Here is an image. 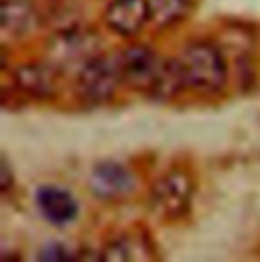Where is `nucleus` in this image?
<instances>
[{
	"mask_svg": "<svg viewBox=\"0 0 260 262\" xmlns=\"http://www.w3.org/2000/svg\"><path fill=\"white\" fill-rule=\"evenodd\" d=\"M100 53V37L83 25H67L55 31L47 43V57L61 71L75 69V73L92 57Z\"/></svg>",
	"mask_w": 260,
	"mask_h": 262,
	"instance_id": "nucleus-4",
	"label": "nucleus"
},
{
	"mask_svg": "<svg viewBox=\"0 0 260 262\" xmlns=\"http://www.w3.org/2000/svg\"><path fill=\"white\" fill-rule=\"evenodd\" d=\"M35 203L45 222L55 228H65L73 224L79 215L77 199L71 195V191L59 185H41L35 193Z\"/></svg>",
	"mask_w": 260,
	"mask_h": 262,
	"instance_id": "nucleus-10",
	"label": "nucleus"
},
{
	"mask_svg": "<svg viewBox=\"0 0 260 262\" xmlns=\"http://www.w3.org/2000/svg\"><path fill=\"white\" fill-rule=\"evenodd\" d=\"M90 189L102 201H124L136 191V177L118 161H102L92 169Z\"/></svg>",
	"mask_w": 260,
	"mask_h": 262,
	"instance_id": "nucleus-7",
	"label": "nucleus"
},
{
	"mask_svg": "<svg viewBox=\"0 0 260 262\" xmlns=\"http://www.w3.org/2000/svg\"><path fill=\"white\" fill-rule=\"evenodd\" d=\"M150 23L159 29H169L187 18L191 0H148Z\"/></svg>",
	"mask_w": 260,
	"mask_h": 262,
	"instance_id": "nucleus-12",
	"label": "nucleus"
},
{
	"mask_svg": "<svg viewBox=\"0 0 260 262\" xmlns=\"http://www.w3.org/2000/svg\"><path fill=\"white\" fill-rule=\"evenodd\" d=\"M124 85L118 55L98 53L75 73L73 92L85 106H102L116 98Z\"/></svg>",
	"mask_w": 260,
	"mask_h": 262,
	"instance_id": "nucleus-3",
	"label": "nucleus"
},
{
	"mask_svg": "<svg viewBox=\"0 0 260 262\" xmlns=\"http://www.w3.org/2000/svg\"><path fill=\"white\" fill-rule=\"evenodd\" d=\"M39 260H51V262H57V260H75V256L65 248L63 244H47L41 252H39Z\"/></svg>",
	"mask_w": 260,
	"mask_h": 262,
	"instance_id": "nucleus-13",
	"label": "nucleus"
},
{
	"mask_svg": "<svg viewBox=\"0 0 260 262\" xmlns=\"http://www.w3.org/2000/svg\"><path fill=\"white\" fill-rule=\"evenodd\" d=\"M43 27V12L35 0H2L0 29L4 37L14 41L27 39Z\"/></svg>",
	"mask_w": 260,
	"mask_h": 262,
	"instance_id": "nucleus-8",
	"label": "nucleus"
},
{
	"mask_svg": "<svg viewBox=\"0 0 260 262\" xmlns=\"http://www.w3.org/2000/svg\"><path fill=\"white\" fill-rule=\"evenodd\" d=\"M157 250L144 230H132L110 240L100 252V260H155Z\"/></svg>",
	"mask_w": 260,
	"mask_h": 262,
	"instance_id": "nucleus-11",
	"label": "nucleus"
},
{
	"mask_svg": "<svg viewBox=\"0 0 260 262\" xmlns=\"http://www.w3.org/2000/svg\"><path fill=\"white\" fill-rule=\"evenodd\" d=\"M195 181L189 169L175 165L167 169L150 187V209L159 220L183 222L191 213Z\"/></svg>",
	"mask_w": 260,
	"mask_h": 262,
	"instance_id": "nucleus-2",
	"label": "nucleus"
},
{
	"mask_svg": "<svg viewBox=\"0 0 260 262\" xmlns=\"http://www.w3.org/2000/svg\"><path fill=\"white\" fill-rule=\"evenodd\" d=\"M63 71L49 59L27 61L12 69V88L31 100H53L61 92Z\"/></svg>",
	"mask_w": 260,
	"mask_h": 262,
	"instance_id": "nucleus-6",
	"label": "nucleus"
},
{
	"mask_svg": "<svg viewBox=\"0 0 260 262\" xmlns=\"http://www.w3.org/2000/svg\"><path fill=\"white\" fill-rule=\"evenodd\" d=\"M118 59L124 88L150 98L165 66V57H161L150 45H130L118 53Z\"/></svg>",
	"mask_w": 260,
	"mask_h": 262,
	"instance_id": "nucleus-5",
	"label": "nucleus"
},
{
	"mask_svg": "<svg viewBox=\"0 0 260 262\" xmlns=\"http://www.w3.org/2000/svg\"><path fill=\"white\" fill-rule=\"evenodd\" d=\"M104 23L118 37H136L150 23L148 0H110L104 10Z\"/></svg>",
	"mask_w": 260,
	"mask_h": 262,
	"instance_id": "nucleus-9",
	"label": "nucleus"
},
{
	"mask_svg": "<svg viewBox=\"0 0 260 262\" xmlns=\"http://www.w3.org/2000/svg\"><path fill=\"white\" fill-rule=\"evenodd\" d=\"M185 88L201 96H215L228 83V61L211 41H193L177 57Z\"/></svg>",
	"mask_w": 260,
	"mask_h": 262,
	"instance_id": "nucleus-1",
	"label": "nucleus"
},
{
	"mask_svg": "<svg viewBox=\"0 0 260 262\" xmlns=\"http://www.w3.org/2000/svg\"><path fill=\"white\" fill-rule=\"evenodd\" d=\"M12 187V169L6 159H2V175H0V189L2 193H8Z\"/></svg>",
	"mask_w": 260,
	"mask_h": 262,
	"instance_id": "nucleus-14",
	"label": "nucleus"
}]
</instances>
